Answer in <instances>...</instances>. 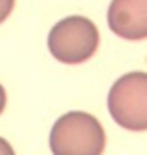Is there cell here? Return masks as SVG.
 <instances>
[{"label":"cell","instance_id":"52a82bcc","mask_svg":"<svg viewBox=\"0 0 147 155\" xmlns=\"http://www.w3.org/2000/svg\"><path fill=\"white\" fill-rule=\"evenodd\" d=\"M4 106H6V91H4V87L0 85V114L4 112Z\"/></svg>","mask_w":147,"mask_h":155},{"label":"cell","instance_id":"277c9868","mask_svg":"<svg viewBox=\"0 0 147 155\" xmlns=\"http://www.w3.org/2000/svg\"><path fill=\"white\" fill-rule=\"evenodd\" d=\"M108 25L118 37L143 39L147 35V0H112Z\"/></svg>","mask_w":147,"mask_h":155},{"label":"cell","instance_id":"8992f818","mask_svg":"<svg viewBox=\"0 0 147 155\" xmlns=\"http://www.w3.org/2000/svg\"><path fill=\"white\" fill-rule=\"evenodd\" d=\"M0 155H15V151H12V147L8 145V141H4L2 137H0Z\"/></svg>","mask_w":147,"mask_h":155},{"label":"cell","instance_id":"7a4b0ae2","mask_svg":"<svg viewBox=\"0 0 147 155\" xmlns=\"http://www.w3.org/2000/svg\"><path fill=\"white\" fill-rule=\"evenodd\" d=\"M99 46V31L87 17H66L52 27L48 50L64 64H81L95 54Z\"/></svg>","mask_w":147,"mask_h":155},{"label":"cell","instance_id":"6da1fadb","mask_svg":"<svg viewBox=\"0 0 147 155\" xmlns=\"http://www.w3.org/2000/svg\"><path fill=\"white\" fill-rule=\"evenodd\" d=\"M50 149L54 155H102L106 149V132L95 116L68 112L54 122Z\"/></svg>","mask_w":147,"mask_h":155},{"label":"cell","instance_id":"3957f363","mask_svg":"<svg viewBox=\"0 0 147 155\" xmlns=\"http://www.w3.org/2000/svg\"><path fill=\"white\" fill-rule=\"evenodd\" d=\"M108 110L116 124L126 130L147 128V74L129 72L112 85L108 93Z\"/></svg>","mask_w":147,"mask_h":155},{"label":"cell","instance_id":"5b68a950","mask_svg":"<svg viewBox=\"0 0 147 155\" xmlns=\"http://www.w3.org/2000/svg\"><path fill=\"white\" fill-rule=\"evenodd\" d=\"M12 8H15V0H0V23L8 19Z\"/></svg>","mask_w":147,"mask_h":155}]
</instances>
